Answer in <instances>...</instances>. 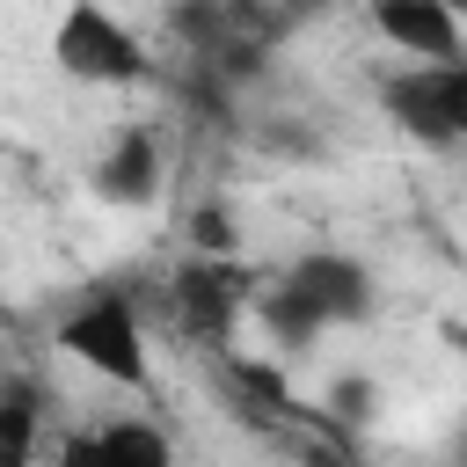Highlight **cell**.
I'll return each instance as SVG.
<instances>
[{"instance_id": "11", "label": "cell", "mask_w": 467, "mask_h": 467, "mask_svg": "<svg viewBox=\"0 0 467 467\" xmlns=\"http://www.w3.org/2000/svg\"><path fill=\"white\" fill-rule=\"evenodd\" d=\"M372 401H379L372 379H336V387H328V409H336V416H372Z\"/></svg>"}, {"instance_id": "1", "label": "cell", "mask_w": 467, "mask_h": 467, "mask_svg": "<svg viewBox=\"0 0 467 467\" xmlns=\"http://www.w3.org/2000/svg\"><path fill=\"white\" fill-rule=\"evenodd\" d=\"M51 343H58L80 372H95L102 387H117V394H153V336H146V314H139L131 292L95 285L88 299H73V306L58 314Z\"/></svg>"}, {"instance_id": "6", "label": "cell", "mask_w": 467, "mask_h": 467, "mask_svg": "<svg viewBox=\"0 0 467 467\" xmlns=\"http://www.w3.org/2000/svg\"><path fill=\"white\" fill-rule=\"evenodd\" d=\"M168 182V161H161V139L146 124H124L102 139V153L88 161V197L109 204V212H146Z\"/></svg>"}, {"instance_id": "9", "label": "cell", "mask_w": 467, "mask_h": 467, "mask_svg": "<svg viewBox=\"0 0 467 467\" xmlns=\"http://www.w3.org/2000/svg\"><path fill=\"white\" fill-rule=\"evenodd\" d=\"M36 438H44V387L29 372H0V467L36 460Z\"/></svg>"}, {"instance_id": "14", "label": "cell", "mask_w": 467, "mask_h": 467, "mask_svg": "<svg viewBox=\"0 0 467 467\" xmlns=\"http://www.w3.org/2000/svg\"><path fill=\"white\" fill-rule=\"evenodd\" d=\"M445 7H452V15H460V22H467V0H445Z\"/></svg>"}, {"instance_id": "7", "label": "cell", "mask_w": 467, "mask_h": 467, "mask_svg": "<svg viewBox=\"0 0 467 467\" xmlns=\"http://www.w3.org/2000/svg\"><path fill=\"white\" fill-rule=\"evenodd\" d=\"M372 29L401 58H460L467 51V22L445 0H372Z\"/></svg>"}, {"instance_id": "5", "label": "cell", "mask_w": 467, "mask_h": 467, "mask_svg": "<svg viewBox=\"0 0 467 467\" xmlns=\"http://www.w3.org/2000/svg\"><path fill=\"white\" fill-rule=\"evenodd\" d=\"M285 285L321 314V328H358V321L379 314V277L350 248H306V255H292L285 263Z\"/></svg>"}, {"instance_id": "3", "label": "cell", "mask_w": 467, "mask_h": 467, "mask_svg": "<svg viewBox=\"0 0 467 467\" xmlns=\"http://www.w3.org/2000/svg\"><path fill=\"white\" fill-rule=\"evenodd\" d=\"M387 117L423 139V146H460L467 139V51L460 58H409L387 88H379Z\"/></svg>"}, {"instance_id": "2", "label": "cell", "mask_w": 467, "mask_h": 467, "mask_svg": "<svg viewBox=\"0 0 467 467\" xmlns=\"http://www.w3.org/2000/svg\"><path fill=\"white\" fill-rule=\"evenodd\" d=\"M51 58H58L66 80H88V88H131V80L153 73L146 36H139L117 7H102V0H66V7H58V22H51Z\"/></svg>"}, {"instance_id": "10", "label": "cell", "mask_w": 467, "mask_h": 467, "mask_svg": "<svg viewBox=\"0 0 467 467\" xmlns=\"http://www.w3.org/2000/svg\"><path fill=\"white\" fill-rule=\"evenodd\" d=\"M248 306L263 314V328H270V343H277V350H292V358H299V350H314V343L328 336V328H321V314H314V306H306V299H299V292H292L285 277H277L270 292H255Z\"/></svg>"}, {"instance_id": "4", "label": "cell", "mask_w": 467, "mask_h": 467, "mask_svg": "<svg viewBox=\"0 0 467 467\" xmlns=\"http://www.w3.org/2000/svg\"><path fill=\"white\" fill-rule=\"evenodd\" d=\"M248 299H255V277H248L234 255H197V263H182L175 285H168V321H175L182 336H197V343H226L234 321L248 314Z\"/></svg>"}, {"instance_id": "13", "label": "cell", "mask_w": 467, "mask_h": 467, "mask_svg": "<svg viewBox=\"0 0 467 467\" xmlns=\"http://www.w3.org/2000/svg\"><path fill=\"white\" fill-rule=\"evenodd\" d=\"M445 343H452V358L467 365V321H445Z\"/></svg>"}, {"instance_id": "12", "label": "cell", "mask_w": 467, "mask_h": 467, "mask_svg": "<svg viewBox=\"0 0 467 467\" xmlns=\"http://www.w3.org/2000/svg\"><path fill=\"white\" fill-rule=\"evenodd\" d=\"M197 248H204V255H234V226H226V212H197Z\"/></svg>"}, {"instance_id": "8", "label": "cell", "mask_w": 467, "mask_h": 467, "mask_svg": "<svg viewBox=\"0 0 467 467\" xmlns=\"http://www.w3.org/2000/svg\"><path fill=\"white\" fill-rule=\"evenodd\" d=\"M58 460L73 467H168L175 460V438L161 423H139V416H109V423H88L58 445Z\"/></svg>"}]
</instances>
